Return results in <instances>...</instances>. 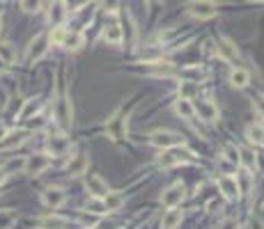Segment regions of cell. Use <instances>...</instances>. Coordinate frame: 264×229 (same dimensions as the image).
Masks as SVG:
<instances>
[{"label": "cell", "instance_id": "38", "mask_svg": "<svg viewBox=\"0 0 264 229\" xmlns=\"http://www.w3.org/2000/svg\"><path fill=\"white\" fill-rule=\"evenodd\" d=\"M5 179H7V172H5V169H0V186L5 184Z\"/></svg>", "mask_w": 264, "mask_h": 229}, {"label": "cell", "instance_id": "13", "mask_svg": "<svg viewBox=\"0 0 264 229\" xmlns=\"http://www.w3.org/2000/svg\"><path fill=\"white\" fill-rule=\"evenodd\" d=\"M39 229H69V220L62 215H44L37 220Z\"/></svg>", "mask_w": 264, "mask_h": 229}, {"label": "cell", "instance_id": "15", "mask_svg": "<svg viewBox=\"0 0 264 229\" xmlns=\"http://www.w3.org/2000/svg\"><path fill=\"white\" fill-rule=\"evenodd\" d=\"M218 53L223 55L225 60H230V62L239 60V50H237V46H234L230 39H225V37H221V39H218Z\"/></svg>", "mask_w": 264, "mask_h": 229}, {"label": "cell", "instance_id": "30", "mask_svg": "<svg viewBox=\"0 0 264 229\" xmlns=\"http://www.w3.org/2000/svg\"><path fill=\"white\" fill-rule=\"evenodd\" d=\"M223 156H225V160H228L230 165H239V149L234 145H228L223 149Z\"/></svg>", "mask_w": 264, "mask_h": 229}, {"label": "cell", "instance_id": "26", "mask_svg": "<svg viewBox=\"0 0 264 229\" xmlns=\"http://www.w3.org/2000/svg\"><path fill=\"white\" fill-rule=\"evenodd\" d=\"M237 179V184H239V190L241 193H248V188H250V184H253V177H250V169H241L239 175L234 177Z\"/></svg>", "mask_w": 264, "mask_h": 229}, {"label": "cell", "instance_id": "21", "mask_svg": "<svg viewBox=\"0 0 264 229\" xmlns=\"http://www.w3.org/2000/svg\"><path fill=\"white\" fill-rule=\"evenodd\" d=\"M25 131H19V133H10L3 142H0V147H5V149H12V147H19V145H23V140H25Z\"/></svg>", "mask_w": 264, "mask_h": 229}, {"label": "cell", "instance_id": "32", "mask_svg": "<svg viewBox=\"0 0 264 229\" xmlns=\"http://www.w3.org/2000/svg\"><path fill=\"white\" fill-rule=\"evenodd\" d=\"M39 7H41V0H21V10L28 12V14L39 12Z\"/></svg>", "mask_w": 264, "mask_h": 229}, {"label": "cell", "instance_id": "29", "mask_svg": "<svg viewBox=\"0 0 264 229\" xmlns=\"http://www.w3.org/2000/svg\"><path fill=\"white\" fill-rule=\"evenodd\" d=\"M37 110H39V101H35V99H30V101H25V108L21 110V115H19V120H28L30 115H35Z\"/></svg>", "mask_w": 264, "mask_h": 229}, {"label": "cell", "instance_id": "17", "mask_svg": "<svg viewBox=\"0 0 264 229\" xmlns=\"http://www.w3.org/2000/svg\"><path fill=\"white\" fill-rule=\"evenodd\" d=\"M60 46H65V48H69V50H78L80 46H83V35H80L78 30H67L65 32V39H62V44Z\"/></svg>", "mask_w": 264, "mask_h": 229}, {"label": "cell", "instance_id": "12", "mask_svg": "<svg viewBox=\"0 0 264 229\" xmlns=\"http://www.w3.org/2000/svg\"><path fill=\"white\" fill-rule=\"evenodd\" d=\"M65 190L62 188H46L44 193H41V202H44L46 206H51V209H58V206L65 204Z\"/></svg>", "mask_w": 264, "mask_h": 229}, {"label": "cell", "instance_id": "37", "mask_svg": "<svg viewBox=\"0 0 264 229\" xmlns=\"http://www.w3.org/2000/svg\"><path fill=\"white\" fill-rule=\"evenodd\" d=\"M5 71H7V62L0 58V74H5Z\"/></svg>", "mask_w": 264, "mask_h": 229}, {"label": "cell", "instance_id": "31", "mask_svg": "<svg viewBox=\"0 0 264 229\" xmlns=\"http://www.w3.org/2000/svg\"><path fill=\"white\" fill-rule=\"evenodd\" d=\"M62 16H65V5H62V0H58V3L51 7V21H55V23L60 25Z\"/></svg>", "mask_w": 264, "mask_h": 229}, {"label": "cell", "instance_id": "14", "mask_svg": "<svg viewBox=\"0 0 264 229\" xmlns=\"http://www.w3.org/2000/svg\"><path fill=\"white\" fill-rule=\"evenodd\" d=\"M101 202H104V209L108 211V213H113V211L122 209V204H124V195L115 193V190H108V193L101 197Z\"/></svg>", "mask_w": 264, "mask_h": 229}, {"label": "cell", "instance_id": "20", "mask_svg": "<svg viewBox=\"0 0 264 229\" xmlns=\"http://www.w3.org/2000/svg\"><path fill=\"white\" fill-rule=\"evenodd\" d=\"M250 76L246 69H234L232 74H230V83H232V87H237V90H244L246 85H248Z\"/></svg>", "mask_w": 264, "mask_h": 229}, {"label": "cell", "instance_id": "19", "mask_svg": "<svg viewBox=\"0 0 264 229\" xmlns=\"http://www.w3.org/2000/svg\"><path fill=\"white\" fill-rule=\"evenodd\" d=\"M174 110H177V115H182L184 120H193L195 117V108H193V101L191 99H180L174 103Z\"/></svg>", "mask_w": 264, "mask_h": 229}, {"label": "cell", "instance_id": "23", "mask_svg": "<svg viewBox=\"0 0 264 229\" xmlns=\"http://www.w3.org/2000/svg\"><path fill=\"white\" fill-rule=\"evenodd\" d=\"M85 169H87V158H85V156H76V158L69 163V172H71V177L85 175Z\"/></svg>", "mask_w": 264, "mask_h": 229}, {"label": "cell", "instance_id": "35", "mask_svg": "<svg viewBox=\"0 0 264 229\" xmlns=\"http://www.w3.org/2000/svg\"><path fill=\"white\" fill-rule=\"evenodd\" d=\"M104 7H106V12H110V14H115V12L120 10V7H117V0H104Z\"/></svg>", "mask_w": 264, "mask_h": 229}, {"label": "cell", "instance_id": "11", "mask_svg": "<svg viewBox=\"0 0 264 229\" xmlns=\"http://www.w3.org/2000/svg\"><path fill=\"white\" fill-rule=\"evenodd\" d=\"M85 188L90 190V195L92 197H97V199H101L110 190L108 184H106L99 175H87V179H85Z\"/></svg>", "mask_w": 264, "mask_h": 229}, {"label": "cell", "instance_id": "3", "mask_svg": "<svg viewBox=\"0 0 264 229\" xmlns=\"http://www.w3.org/2000/svg\"><path fill=\"white\" fill-rule=\"evenodd\" d=\"M150 142L154 147H161V149H170V147L184 145V138L180 133H172V131H154V133H150Z\"/></svg>", "mask_w": 264, "mask_h": 229}, {"label": "cell", "instance_id": "39", "mask_svg": "<svg viewBox=\"0 0 264 229\" xmlns=\"http://www.w3.org/2000/svg\"><path fill=\"white\" fill-rule=\"evenodd\" d=\"M145 3H156V0H145Z\"/></svg>", "mask_w": 264, "mask_h": 229}, {"label": "cell", "instance_id": "28", "mask_svg": "<svg viewBox=\"0 0 264 229\" xmlns=\"http://www.w3.org/2000/svg\"><path fill=\"white\" fill-rule=\"evenodd\" d=\"M0 58H3V60H5L7 65L16 60V50L12 48L10 41H0Z\"/></svg>", "mask_w": 264, "mask_h": 229}, {"label": "cell", "instance_id": "36", "mask_svg": "<svg viewBox=\"0 0 264 229\" xmlns=\"http://www.w3.org/2000/svg\"><path fill=\"white\" fill-rule=\"evenodd\" d=\"M7 135H10V129H7V126L3 124V122H0V142H3V140H5Z\"/></svg>", "mask_w": 264, "mask_h": 229}, {"label": "cell", "instance_id": "2", "mask_svg": "<svg viewBox=\"0 0 264 229\" xmlns=\"http://www.w3.org/2000/svg\"><path fill=\"white\" fill-rule=\"evenodd\" d=\"M216 3L214 0H189L186 3V12H189L193 19H200V21H204V19H211V16L216 14Z\"/></svg>", "mask_w": 264, "mask_h": 229}, {"label": "cell", "instance_id": "10", "mask_svg": "<svg viewBox=\"0 0 264 229\" xmlns=\"http://www.w3.org/2000/svg\"><path fill=\"white\" fill-rule=\"evenodd\" d=\"M193 108H195V115H198L202 122H216L218 120V108H216L214 101H207V99L195 101Z\"/></svg>", "mask_w": 264, "mask_h": 229}, {"label": "cell", "instance_id": "5", "mask_svg": "<svg viewBox=\"0 0 264 229\" xmlns=\"http://www.w3.org/2000/svg\"><path fill=\"white\" fill-rule=\"evenodd\" d=\"M126 117H129V112H126V108H120L117 112L113 115V120H108V133L113 135V140L117 142V140H122V135H124L126 131Z\"/></svg>", "mask_w": 264, "mask_h": 229}, {"label": "cell", "instance_id": "9", "mask_svg": "<svg viewBox=\"0 0 264 229\" xmlns=\"http://www.w3.org/2000/svg\"><path fill=\"white\" fill-rule=\"evenodd\" d=\"M218 188H221V193H223V197L230 199V202H234V199L241 197L239 184H237V179H234V177H230V175L218 177Z\"/></svg>", "mask_w": 264, "mask_h": 229}, {"label": "cell", "instance_id": "22", "mask_svg": "<svg viewBox=\"0 0 264 229\" xmlns=\"http://www.w3.org/2000/svg\"><path fill=\"white\" fill-rule=\"evenodd\" d=\"M239 163L244 165L246 169H250V172L257 167V158H255V154L250 149H239Z\"/></svg>", "mask_w": 264, "mask_h": 229}, {"label": "cell", "instance_id": "18", "mask_svg": "<svg viewBox=\"0 0 264 229\" xmlns=\"http://www.w3.org/2000/svg\"><path fill=\"white\" fill-rule=\"evenodd\" d=\"M180 222H182V211H177L172 206L170 211H165L163 220H161V229H177Z\"/></svg>", "mask_w": 264, "mask_h": 229}, {"label": "cell", "instance_id": "40", "mask_svg": "<svg viewBox=\"0 0 264 229\" xmlns=\"http://www.w3.org/2000/svg\"><path fill=\"white\" fill-rule=\"evenodd\" d=\"M259 126H262V129H264V122H262V124H259Z\"/></svg>", "mask_w": 264, "mask_h": 229}, {"label": "cell", "instance_id": "4", "mask_svg": "<svg viewBox=\"0 0 264 229\" xmlns=\"http://www.w3.org/2000/svg\"><path fill=\"white\" fill-rule=\"evenodd\" d=\"M49 44H51V37H49V35H37L35 39L28 44V53H25L28 62L41 60V58L46 55V50H49Z\"/></svg>", "mask_w": 264, "mask_h": 229}, {"label": "cell", "instance_id": "25", "mask_svg": "<svg viewBox=\"0 0 264 229\" xmlns=\"http://www.w3.org/2000/svg\"><path fill=\"white\" fill-rule=\"evenodd\" d=\"M246 135H248L250 142H255V145H264V129L262 126H248L246 129Z\"/></svg>", "mask_w": 264, "mask_h": 229}, {"label": "cell", "instance_id": "24", "mask_svg": "<svg viewBox=\"0 0 264 229\" xmlns=\"http://www.w3.org/2000/svg\"><path fill=\"white\" fill-rule=\"evenodd\" d=\"M195 92H198V83H193V80H182V85H180V96L182 99L193 101Z\"/></svg>", "mask_w": 264, "mask_h": 229}, {"label": "cell", "instance_id": "6", "mask_svg": "<svg viewBox=\"0 0 264 229\" xmlns=\"http://www.w3.org/2000/svg\"><path fill=\"white\" fill-rule=\"evenodd\" d=\"M51 163H53V160H51L49 154H35V156H28V158H25L23 169L28 172V175L35 177V175H41L44 169H49Z\"/></svg>", "mask_w": 264, "mask_h": 229}, {"label": "cell", "instance_id": "33", "mask_svg": "<svg viewBox=\"0 0 264 229\" xmlns=\"http://www.w3.org/2000/svg\"><path fill=\"white\" fill-rule=\"evenodd\" d=\"M65 28H62V25H55L53 30H51V44H62V39H65Z\"/></svg>", "mask_w": 264, "mask_h": 229}, {"label": "cell", "instance_id": "8", "mask_svg": "<svg viewBox=\"0 0 264 229\" xmlns=\"http://www.w3.org/2000/svg\"><path fill=\"white\" fill-rule=\"evenodd\" d=\"M55 115H58V122H60L62 129H69L71 126V117H74V110H71V101L67 94L60 96V101L55 103Z\"/></svg>", "mask_w": 264, "mask_h": 229}, {"label": "cell", "instance_id": "27", "mask_svg": "<svg viewBox=\"0 0 264 229\" xmlns=\"http://www.w3.org/2000/svg\"><path fill=\"white\" fill-rule=\"evenodd\" d=\"M204 76V71L200 69V67H186V69H182V78L184 80H193V83H200Z\"/></svg>", "mask_w": 264, "mask_h": 229}, {"label": "cell", "instance_id": "1", "mask_svg": "<svg viewBox=\"0 0 264 229\" xmlns=\"http://www.w3.org/2000/svg\"><path fill=\"white\" fill-rule=\"evenodd\" d=\"M184 147V145H182ZM180 145L177 147H170V149H165L163 154L159 156V167H174V165H184V163H189L191 160V151H186V149H182Z\"/></svg>", "mask_w": 264, "mask_h": 229}, {"label": "cell", "instance_id": "7", "mask_svg": "<svg viewBox=\"0 0 264 229\" xmlns=\"http://www.w3.org/2000/svg\"><path fill=\"white\" fill-rule=\"evenodd\" d=\"M184 195H186L184 184H172L170 188H165V190H163V195H161V204L168 206V209H172V206L182 204Z\"/></svg>", "mask_w": 264, "mask_h": 229}, {"label": "cell", "instance_id": "34", "mask_svg": "<svg viewBox=\"0 0 264 229\" xmlns=\"http://www.w3.org/2000/svg\"><path fill=\"white\" fill-rule=\"evenodd\" d=\"M12 222H14V213H12L10 209H3V211H0V229H7Z\"/></svg>", "mask_w": 264, "mask_h": 229}, {"label": "cell", "instance_id": "16", "mask_svg": "<svg viewBox=\"0 0 264 229\" xmlns=\"http://www.w3.org/2000/svg\"><path fill=\"white\" fill-rule=\"evenodd\" d=\"M104 39L108 41V44H115V46H120L122 39H124V32H122V28L117 23H110L106 25V30H104Z\"/></svg>", "mask_w": 264, "mask_h": 229}]
</instances>
